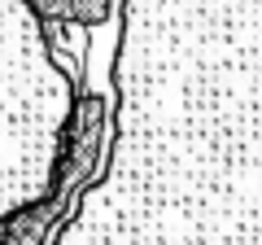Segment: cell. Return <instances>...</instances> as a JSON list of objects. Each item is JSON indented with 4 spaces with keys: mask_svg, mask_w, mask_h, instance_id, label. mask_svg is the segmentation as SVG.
<instances>
[{
    "mask_svg": "<svg viewBox=\"0 0 262 245\" xmlns=\"http://www.w3.org/2000/svg\"><path fill=\"white\" fill-rule=\"evenodd\" d=\"M105 101L79 92L27 0H0V236L92 175Z\"/></svg>",
    "mask_w": 262,
    "mask_h": 245,
    "instance_id": "cell-1",
    "label": "cell"
},
{
    "mask_svg": "<svg viewBox=\"0 0 262 245\" xmlns=\"http://www.w3.org/2000/svg\"><path fill=\"white\" fill-rule=\"evenodd\" d=\"M83 189H88L83 179H75L70 189H61L57 197H48L44 206L27 210V215L9 228V232L0 236V245H53L57 223H66V219H70V210H75V201H79V193H83Z\"/></svg>",
    "mask_w": 262,
    "mask_h": 245,
    "instance_id": "cell-2",
    "label": "cell"
},
{
    "mask_svg": "<svg viewBox=\"0 0 262 245\" xmlns=\"http://www.w3.org/2000/svg\"><path fill=\"white\" fill-rule=\"evenodd\" d=\"M31 9L53 27H83L96 31L118 13V0H27Z\"/></svg>",
    "mask_w": 262,
    "mask_h": 245,
    "instance_id": "cell-3",
    "label": "cell"
}]
</instances>
